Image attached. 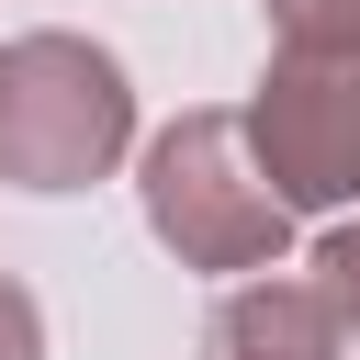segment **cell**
<instances>
[{
	"instance_id": "obj_1",
	"label": "cell",
	"mask_w": 360,
	"mask_h": 360,
	"mask_svg": "<svg viewBox=\"0 0 360 360\" xmlns=\"http://www.w3.org/2000/svg\"><path fill=\"white\" fill-rule=\"evenodd\" d=\"M135 202H146V236H158L180 270H236V281H259V270H281V248H292V202L270 191V169H259V146H248V101H202V112H180V124H158L146 158H135Z\"/></svg>"
},
{
	"instance_id": "obj_2",
	"label": "cell",
	"mask_w": 360,
	"mask_h": 360,
	"mask_svg": "<svg viewBox=\"0 0 360 360\" xmlns=\"http://www.w3.org/2000/svg\"><path fill=\"white\" fill-rule=\"evenodd\" d=\"M135 146V79L90 34H11L0 45V180L11 191H90Z\"/></svg>"
},
{
	"instance_id": "obj_3",
	"label": "cell",
	"mask_w": 360,
	"mask_h": 360,
	"mask_svg": "<svg viewBox=\"0 0 360 360\" xmlns=\"http://www.w3.org/2000/svg\"><path fill=\"white\" fill-rule=\"evenodd\" d=\"M248 146L292 214H360V45H270L248 90Z\"/></svg>"
},
{
	"instance_id": "obj_4",
	"label": "cell",
	"mask_w": 360,
	"mask_h": 360,
	"mask_svg": "<svg viewBox=\"0 0 360 360\" xmlns=\"http://www.w3.org/2000/svg\"><path fill=\"white\" fill-rule=\"evenodd\" d=\"M202 360H349V338H338V315H326V292L304 270H259V281H236L214 304Z\"/></svg>"
},
{
	"instance_id": "obj_5",
	"label": "cell",
	"mask_w": 360,
	"mask_h": 360,
	"mask_svg": "<svg viewBox=\"0 0 360 360\" xmlns=\"http://www.w3.org/2000/svg\"><path fill=\"white\" fill-rule=\"evenodd\" d=\"M304 281L326 292V315H338V338L360 349V214H338V225L315 236V259H304Z\"/></svg>"
},
{
	"instance_id": "obj_6",
	"label": "cell",
	"mask_w": 360,
	"mask_h": 360,
	"mask_svg": "<svg viewBox=\"0 0 360 360\" xmlns=\"http://www.w3.org/2000/svg\"><path fill=\"white\" fill-rule=\"evenodd\" d=\"M270 45H360V0H259Z\"/></svg>"
},
{
	"instance_id": "obj_7",
	"label": "cell",
	"mask_w": 360,
	"mask_h": 360,
	"mask_svg": "<svg viewBox=\"0 0 360 360\" xmlns=\"http://www.w3.org/2000/svg\"><path fill=\"white\" fill-rule=\"evenodd\" d=\"M0 360H45V304L0 270Z\"/></svg>"
}]
</instances>
